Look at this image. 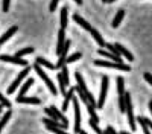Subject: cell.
Masks as SVG:
<instances>
[{"mask_svg":"<svg viewBox=\"0 0 152 134\" xmlns=\"http://www.w3.org/2000/svg\"><path fill=\"white\" fill-rule=\"evenodd\" d=\"M34 70L37 72V75L40 76L44 82H46V85H47V89L50 90V93H52L53 96H56L58 94V90H56V87L53 85V82H52V79H50L47 75H46V70L41 67V66H38V64H34Z\"/></svg>","mask_w":152,"mask_h":134,"instance_id":"cell-1","label":"cell"},{"mask_svg":"<svg viewBox=\"0 0 152 134\" xmlns=\"http://www.w3.org/2000/svg\"><path fill=\"white\" fill-rule=\"evenodd\" d=\"M94 64L99 67H110V69H117L122 72H129L131 67L128 64H123V63H116V61H104V59H94Z\"/></svg>","mask_w":152,"mask_h":134,"instance_id":"cell-2","label":"cell"},{"mask_svg":"<svg viewBox=\"0 0 152 134\" xmlns=\"http://www.w3.org/2000/svg\"><path fill=\"white\" fill-rule=\"evenodd\" d=\"M75 78H76V81H78V85H79V87L82 89V92L85 93V96L88 97V101H90V104H91L93 107H97V101L94 99V96L90 93V90L87 89V85H85V81H84L82 75H81L79 72H76V73H75Z\"/></svg>","mask_w":152,"mask_h":134,"instance_id":"cell-3","label":"cell"},{"mask_svg":"<svg viewBox=\"0 0 152 134\" xmlns=\"http://www.w3.org/2000/svg\"><path fill=\"white\" fill-rule=\"evenodd\" d=\"M44 113L50 117V119H55V120H58V122H62V124H66V125H69V122H67V117L62 114L59 110L55 107V105H50L49 108H46L44 110Z\"/></svg>","mask_w":152,"mask_h":134,"instance_id":"cell-4","label":"cell"},{"mask_svg":"<svg viewBox=\"0 0 152 134\" xmlns=\"http://www.w3.org/2000/svg\"><path fill=\"white\" fill-rule=\"evenodd\" d=\"M29 72H31V67L28 66V67H24V69H23V70L18 73V76L14 79V82H12V84L9 85V87H8V94H12V93H14V92L17 90V87H18V85L21 84V81H23L24 78H28Z\"/></svg>","mask_w":152,"mask_h":134,"instance_id":"cell-5","label":"cell"},{"mask_svg":"<svg viewBox=\"0 0 152 134\" xmlns=\"http://www.w3.org/2000/svg\"><path fill=\"white\" fill-rule=\"evenodd\" d=\"M108 85H110V78L108 76H102V84H100V96H99V101H97V107L96 108H102L107 99V92H108Z\"/></svg>","mask_w":152,"mask_h":134,"instance_id":"cell-6","label":"cell"},{"mask_svg":"<svg viewBox=\"0 0 152 134\" xmlns=\"http://www.w3.org/2000/svg\"><path fill=\"white\" fill-rule=\"evenodd\" d=\"M73 110H75V133L81 131V110H79V101L73 96Z\"/></svg>","mask_w":152,"mask_h":134,"instance_id":"cell-7","label":"cell"},{"mask_svg":"<svg viewBox=\"0 0 152 134\" xmlns=\"http://www.w3.org/2000/svg\"><path fill=\"white\" fill-rule=\"evenodd\" d=\"M0 61H5V63H12V64H17V66H23V67H28L29 63L23 58L18 56H11V55H0Z\"/></svg>","mask_w":152,"mask_h":134,"instance_id":"cell-8","label":"cell"},{"mask_svg":"<svg viewBox=\"0 0 152 134\" xmlns=\"http://www.w3.org/2000/svg\"><path fill=\"white\" fill-rule=\"evenodd\" d=\"M17 104H32V105H40L41 99L35 96H17Z\"/></svg>","mask_w":152,"mask_h":134,"instance_id":"cell-9","label":"cell"},{"mask_svg":"<svg viewBox=\"0 0 152 134\" xmlns=\"http://www.w3.org/2000/svg\"><path fill=\"white\" fill-rule=\"evenodd\" d=\"M66 29H59V32H58V44H56V55L59 56L61 55V52H62V47H64V44H66Z\"/></svg>","mask_w":152,"mask_h":134,"instance_id":"cell-10","label":"cell"},{"mask_svg":"<svg viewBox=\"0 0 152 134\" xmlns=\"http://www.w3.org/2000/svg\"><path fill=\"white\" fill-rule=\"evenodd\" d=\"M43 124H44L46 127H55V128H61V130H67V128H69V125L62 124V122H58V120H55V119H50V117H44V119H43Z\"/></svg>","mask_w":152,"mask_h":134,"instance_id":"cell-11","label":"cell"},{"mask_svg":"<svg viewBox=\"0 0 152 134\" xmlns=\"http://www.w3.org/2000/svg\"><path fill=\"white\" fill-rule=\"evenodd\" d=\"M97 53H99V55H102V56H105V58H108V59H111V61H116V63H123V61H122V56L114 55L113 52L105 51V49H99Z\"/></svg>","mask_w":152,"mask_h":134,"instance_id":"cell-12","label":"cell"},{"mask_svg":"<svg viewBox=\"0 0 152 134\" xmlns=\"http://www.w3.org/2000/svg\"><path fill=\"white\" fill-rule=\"evenodd\" d=\"M73 20L76 21V23H78L79 24V26L82 28V29H85V31H88V32H90L91 29H93V26H91V24L90 23H88L87 20H84L79 14H73Z\"/></svg>","mask_w":152,"mask_h":134,"instance_id":"cell-13","label":"cell"},{"mask_svg":"<svg viewBox=\"0 0 152 134\" xmlns=\"http://www.w3.org/2000/svg\"><path fill=\"white\" fill-rule=\"evenodd\" d=\"M114 46H116V49L119 51L120 56H125L128 61H134V55H132V53H131V52H129V51H128V49H126L125 46H122V44H119V43H116Z\"/></svg>","mask_w":152,"mask_h":134,"instance_id":"cell-14","label":"cell"},{"mask_svg":"<svg viewBox=\"0 0 152 134\" xmlns=\"http://www.w3.org/2000/svg\"><path fill=\"white\" fill-rule=\"evenodd\" d=\"M75 96V87H70V90H67V93L64 94V102H62V111H66L69 108V102L73 99Z\"/></svg>","mask_w":152,"mask_h":134,"instance_id":"cell-15","label":"cell"},{"mask_svg":"<svg viewBox=\"0 0 152 134\" xmlns=\"http://www.w3.org/2000/svg\"><path fill=\"white\" fill-rule=\"evenodd\" d=\"M17 31H18V28H17V26H12V28H9V29H8V31H6V32H5V34L2 35V37H0V44L6 43V41H8V40H9L11 37L14 35V34H15Z\"/></svg>","mask_w":152,"mask_h":134,"instance_id":"cell-16","label":"cell"},{"mask_svg":"<svg viewBox=\"0 0 152 134\" xmlns=\"http://www.w3.org/2000/svg\"><path fill=\"white\" fill-rule=\"evenodd\" d=\"M90 34H91V37H93V38L96 40V43H97V44H99L100 47H105V46H107L105 40L102 38V35L99 34V31H97V29H94V28H93V29L90 31Z\"/></svg>","mask_w":152,"mask_h":134,"instance_id":"cell-17","label":"cell"},{"mask_svg":"<svg viewBox=\"0 0 152 134\" xmlns=\"http://www.w3.org/2000/svg\"><path fill=\"white\" fill-rule=\"evenodd\" d=\"M35 64L41 66V67H46V69H49V70L56 69V66H53L52 63H50V61H47V59H44V58H41V56H38V58L35 59Z\"/></svg>","mask_w":152,"mask_h":134,"instance_id":"cell-18","label":"cell"},{"mask_svg":"<svg viewBox=\"0 0 152 134\" xmlns=\"http://www.w3.org/2000/svg\"><path fill=\"white\" fill-rule=\"evenodd\" d=\"M67 20H69V9H67V6H64V8L61 9V20H59L61 29H66L67 28Z\"/></svg>","mask_w":152,"mask_h":134,"instance_id":"cell-19","label":"cell"},{"mask_svg":"<svg viewBox=\"0 0 152 134\" xmlns=\"http://www.w3.org/2000/svg\"><path fill=\"white\" fill-rule=\"evenodd\" d=\"M123 17H125V11H123V9H119L117 14H116V17H114V20H113V23H111V26H113V28H119V24L122 23Z\"/></svg>","mask_w":152,"mask_h":134,"instance_id":"cell-20","label":"cell"},{"mask_svg":"<svg viewBox=\"0 0 152 134\" xmlns=\"http://www.w3.org/2000/svg\"><path fill=\"white\" fill-rule=\"evenodd\" d=\"M75 92L79 94V99L82 101V104H84L85 107H87V105H91V104H90V101H88V97L85 96V93L82 92V89L79 87V85H76V87H75Z\"/></svg>","mask_w":152,"mask_h":134,"instance_id":"cell-21","label":"cell"},{"mask_svg":"<svg viewBox=\"0 0 152 134\" xmlns=\"http://www.w3.org/2000/svg\"><path fill=\"white\" fill-rule=\"evenodd\" d=\"M32 84H34V79H32V78H28L26 82L21 85V89H20V92H18V96H24V94H26V92L31 89V85H32Z\"/></svg>","mask_w":152,"mask_h":134,"instance_id":"cell-22","label":"cell"},{"mask_svg":"<svg viewBox=\"0 0 152 134\" xmlns=\"http://www.w3.org/2000/svg\"><path fill=\"white\" fill-rule=\"evenodd\" d=\"M116 84H117V93H119V96H123L125 94V79L122 76H117Z\"/></svg>","mask_w":152,"mask_h":134,"instance_id":"cell-23","label":"cell"},{"mask_svg":"<svg viewBox=\"0 0 152 134\" xmlns=\"http://www.w3.org/2000/svg\"><path fill=\"white\" fill-rule=\"evenodd\" d=\"M11 116H12V110H8V111L3 114V117L0 119V130H3V128H5V125L8 124V120H9Z\"/></svg>","mask_w":152,"mask_h":134,"instance_id":"cell-24","label":"cell"},{"mask_svg":"<svg viewBox=\"0 0 152 134\" xmlns=\"http://www.w3.org/2000/svg\"><path fill=\"white\" fill-rule=\"evenodd\" d=\"M56 76H58V84H59V92H61L62 94H66V93H67V85H66L64 79H62L61 73H56Z\"/></svg>","mask_w":152,"mask_h":134,"instance_id":"cell-25","label":"cell"},{"mask_svg":"<svg viewBox=\"0 0 152 134\" xmlns=\"http://www.w3.org/2000/svg\"><path fill=\"white\" fill-rule=\"evenodd\" d=\"M137 122H140L142 130H143V134H152V131H151L149 127L146 125V122H145V117H143V116H138V117H137Z\"/></svg>","mask_w":152,"mask_h":134,"instance_id":"cell-26","label":"cell"},{"mask_svg":"<svg viewBox=\"0 0 152 134\" xmlns=\"http://www.w3.org/2000/svg\"><path fill=\"white\" fill-rule=\"evenodd\" d=\"M34 51H35L34 47H24V49H20V51H17L15 56H18V58H23L24 55H29V53H32Z\"/></svg>","mask_w":152,"mask_h":134,"instance_id":"cell-27","label":"cell"},{"mask_svg":"<svg viewBox=\"0 0 152 134\" xmlns=\"http://www.w3.org/2000/svg\"><path fill=\"white\" fill-rule=\"evenodd\" d=\"M61 76H62V79H64L66 85L70 84V79H69V70H67L66 66H62V69H61Z\"/></svg>","mask_w":152,"mask_h":134,"instance_id":"cell-28","label":"cell"},{"mask_svg":"<svg viewBox=\"0 0 152 134\" xmlns=\"http://www.w3.org/2000/svg\"><path fill=\"white\" fill-rule=\"evenodd\" d=\"M81 56H82V53L76 52V53H73V55H70V56H67V58H66V63H75V61H78Z\"/></svg>","mask_w":152,"mask_h":134,"instance_id":"cell-29","label":"cell"},{"mask_svg":"<svg viewBox=\"0 0 152 134\" xmlns=\"http://www.w3.org/2000/svg\"><path fill=\"white\" fill-rule=\"evenodd\" d=\"M0 104H2L3 107H6L8 110H11V102H9V99H8V97H5L2 93H0Z\"/></svg>","mask_w":152,"mask_h":134,"instance_id":"cell-30","label":"cell"},{"mask_svg":"<svg viewBox=\"0 0 152 134\" xmlns=\"http://www.w3.org/2000/svg\"><path fill=\"white\" fill-rule=\"evenodd\" d=\"M46 128L55 134H69V133H66V130H61V128H55V127H46Z\"/></svg>","mask_w":152,"mask_h":134,"instance_id":"cell-31","label":"cell"},{"mask_svg":"<svg viewBox=\"0 0 152 134\" xmlns=\"http://www.w3.org/2000/svg\"><path fill=\"white\" fill-rule=\"evenodd\" d=\"M107 49H108V51L110 52H113L114 55H119L120 56V53H119V51H117V49H116V46H114V44H110V43H107V46H105Z\"/></svg>","mask_w":152,"mask_h":134,"instance_id":"cell-32","label":"cell"},{"mask_svg":"<svg viewBox=\"0 0 152 134\" xmlns=\"http://www.w3.org/2000/svg\"><path fill=\"white\" fill-rule=\"evenodd\" d=\"M58 3H59V0H52V2H50V6H49V11H50V12H53V11L56 9Z\"/></svg>","mask_w":152,"mask_h":134,"instance_id":"cell-33","label":"cell"},{"mask_svg":"<svg viewBox=\"0 0 152 134\" xmlns=\"http://www.w3.org/2000/svg\"><path fill=\"white\" fill-rule=\"evenodd\" d=\"M143 78H145L151 85H152V75H151V73H148V72H146V73H143Z\"/></svg>","mask_w":152,"mask_h":134,"instance_id":"cell-34","label":"cell"},{"mask_svg":"<svg viewBox=\"0 0 152 134\" xmlns=\"http://www.w3.org/2000/svg\"><path fill=\"white\" fill-rule=\"evenodd\" d=\"M9 2H11V0H3V12L9 11Z\"/></svg>","mask_w":152,"mask_h":134,"instance_id":"cell-35","label":"cell"},{"mask_svg":"<svg viewBox=\"0 0 152 134\" xmlns=\"http://www.w3.org/2000/svg\"><path fill=\"white\" fill-rule=\"evenodd\" d=\"M105 131H107L108 134H119V133H117L116 130H114L113 127H107V130H105Z\"/></svg>","mask_w":152,"mask_h":134,"instance_id":"cell-36","label":"cell"},{"mask_svg":"<svg viewBox=\"0 0 152 134\" xmlns=\"http://www.w3.org/2000/svg\"><path fill=\"white\" fill-rule=\"evenodd\" d=\"M145 122H146V125L149 127V130L152 131V120H151V119H148V117H145Z\"/></svg>","mask_w":152,"mask_h":134,"instance_id":"cell-37","label":"cell"},{"mask_svg":"<svg viewBox=\"0 0 152 134\" xmlns=\"http://www.w3.org/2000/svg\"><path fill=\"white\" fill-rule=\"evenodd\" d=\"M149 111H151V114H152V99L149 101Z\"/></svg>","mask_w":152,"mask_h":134,"instance_id":"cell-38","label":"cell"},{"mask_svg":"<svg viewBox=\"0 0 152 134\" xmlns=\"http://www.w3.org/2000/svg\"><path fill=\"white\" fill-rule=\"evenodd\" d=\"M75 3L76 5H82V0H75Z\"/></svg>","mask_w":152,"mask_h":134,"instance_id":"cell-39","label":"cell"},{"mask_svg":"<svg viewBox=\"0 0 152 134\" xmlns=\"http://www.w3.org/2000/svg\"><path fill=\"white\" fill-rule=\"evenodd\" d=\"M78 134H88V133H85V131H82V130H81V131H79Z\"/></svg>","mask_w":152,"mask_h":134,"instance_id":"cell-40","label":"cell"},{"mask_svg":"<svg viewBox=\"0 0 152 134\" xmlns=\"http://www.w3.org/2000/svg\"><path fill=\"white\" fill-rule=\"evenodd\" d=\"M120 134H131V133H128V131H122Z\"/></svg>","mask_w":152,"mask_h":134,"instance_id":"cell-41","label":"cell"},{"mask_svg":"<svg viewBox=\"0 0 152 134\" xmlns=\"http://www.w3.org/2000/svg\"><path fill=\"white\" fill-rule=\"evenodd\" d=\"M2 110H3V105H2V104H0V113H2Z\"/></svg>","mask_w":152,"mask_h":134,"instance_id":"cell-42","label":"cell"},{"mask_svg":"<svg viewBox=\"0 0 152 134\" xmlns=\"http://www.w3.org/2000/svg\"><path fill=\"white\" fill-rule=\"evenodd\" d=\"M102 2H104V3H107V2H108V0H102Z\"/></svg>","mask_w":152,"mask_h":134,"instance_id":"cell-43","label":"cell"},{"mask_svg":"<svg viewBox=\"0 0 152 134\" xmlns=\"http://www.w3.org/2000/svg\"><path fill=\"white\" fill-rule=\"evenodd\" d=\"M0 46H2V44H0Z\"/></svg>","mask_w":152,"mask_h":134,"instance_id":"cell-44","label":"cell"}]
</instances>
